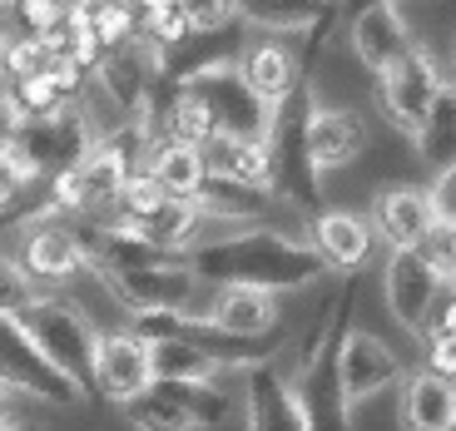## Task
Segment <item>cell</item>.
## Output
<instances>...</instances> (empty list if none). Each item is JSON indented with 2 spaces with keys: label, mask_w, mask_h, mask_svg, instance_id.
I'll use <instances>...</instances> for the list:
<instances>
[{
  "label": "cell",
  "mask_w": 456,
  "mask_h": 431,
  "mask_svg": "<svg viewBox=\"0 0 456 431\" xmlns=\"http://www.w3.org/2000/svg\"><path fill=\"white\" fill-rule=\"evenodd\" d=\"M183 268L194 272L199 283L224 288H248V293H303V288L322 283V258L308 248V239H293L283 228L253 224L233 228L218 239L199 243L194 253H183Z\"/></svg>",
  "instance_id": "cell-1"
},
{
  "label": "cell",
  "mask_w": 456,
  "mask_h": 431,
  "mask_svg": "<svg viewBox=\"0 0 456 431\" xmlns=\"http://www.w3.org/2000/svg\"><path fill=\"white\" fill-rule=\"evenodd\" d=\"M357 283L347 278L342 293L318 313L308 342L297 347V372L288 377L293 402L308 421V431H353V402L342 392V342L353 332Z\"/></svg>",
  "instance_id": "cell-2"
},
{
  "label": "cell",
  "mask_w": 456,
  "mask_h": 431,
  "mask_svg": "<svg viewBox=\"0 0 456 431\" xmlns=\"http://www.w3.org/2000/svg\"><path fill=\"white\" fill-rule=\"evenodd\" d=\"M183 94H194L199 104L208 110V119H214V134L224 139H248V144H268L273 139V125L278 114L263 110V100L243 85L239 65H233V55H218L208 60V65L189 69L183 80H174Z\"/></svg>",
  "instance_id": "cell-3"
},
{
  "label": "cell",
  "mask_w": 456,
  "mask_h": 431,
  "mask_svg": "<svg viewBox=\"0 0 456 431\" xmlns=\"http://www.w3.org/2000/svg\"><path fill=\"white\" fill-rule=\"evenodd\" d=\"M20 332L40 347V357L55 372H65L85 397H94V342H100V332L80 307L65 303L60 293H45L20 318Z\"/></svg>",
  "instance_id": "cell-4"
},
{
  "label": "cell",
  "mask_w": 456,
  "mask_h": 431,
  "mask_svg": "<svg viewBox=\"0 0 456 431\" xmlns=\"http://www.w3.org/2000/svg\"><path fill=\"white\" fill-rule=\"evenodd\" d=\"M125 421L134 431H208L224 427L233 397L224 386H204V382H154L149 392H139L134 402H125Z\"/></svg>",
  "instance_id": "cell-5"
},
{
  "label": "cell",
  "mask_w": 456,
  "mask_h": 431,
  "mask_svg": "<svg viewBox=\"0 0 456 431\" xmlns=\"http://www.w3.org/2000/svg\"><path fill=\"white\" fill-rule=\"evenodd\" d=\"M94 144H100V125L90 119V110L80 104H69V110L50 114V119H30V125H20V134H15V154L25 159V169L35 174V179H60V174L80 169L85 159L94 154Z\"/></svg>",
  "instance_id": "cell-6"
},
{
  "label": "cell",
  "mask_w": 456,
  "mask_h": 431,
  "mask_svg": "<svg viewBox=\"0 0 456 431\" xmlns=\"http://www.w3.org/2000/svg\"><path fill=\"white\" fill-rule=\"evenodd\" d=\"M0 386L11 397L50 402V407H80V402H90L65 372H55L40 357V347L20 332V322H5V318H0Z\"/></svg>",
  "instance_id": "cell-7"
},
{
  "label": "cell",
  "mask_w": 456,
  "mask_h": 431,
  "mask_svg": "<svg viewBox=\"0 0 456 431\" xmlns=\"http://www.w3.org/2000/svg\"><path fill=\"white\" fill-rule=\"evenodd\" d=\"M15 263L30 272V283L50 288H65L69 278L80 272H94L90 253H85L80 233L69 218H35V224L20 228V248H15Z\"/></svg>",
  "instance_id": "cell-8"
},
{
  "label": "cell",
  "mask_w": 456,
  "mask_h": 431,
  "mask_svg": "<svg viewBox=\"0 0 456 431\" xmlns=\"http://www.w3.org/2000/svg\"><path fill=\"white\" fill-rule=\"evenodd\" d=\"M110 297L134 318H169V313H194L199 303V278L179 263H159V268H134V272H110L104 278Z\"/></svg>",
  "instance_id": "cell-9"
},
{
  "label": "cell",
  "mask_w": 456,
  "mask_h": 431,
  "mask_svg": "<svg viewBox=\"0 0 456 431\" xmlns=\"http://www.w3.org/2000/svg\"><path fill=\"white\" fill-rule=\"evenodd\" d=\"M442 85H446V69L432 60V50L417 45L397 69L377 75V110L387 114V125H397L402 134H417L422 119L432 114Z\"/></svg>",
  "instance_id": "cell-10"
},
{
  "label": "cell",
  "mask_w": 456,
  "mask_h": 431,
  "mask_svg": "<svg viewBox=\"0 0 456 431\" xmlns=\"http://www.w3.org/2000/svg\"><path fill=\"white\" fill-rule=\"evenodd\" d=\"M446 278L432 268L427 253H411V248H392L387 253V268H382V293H387V307L392 318L402 322L407 332L422 337L427 322H432L436 303L446 297Z\"/></svg>",
  "instance_id": "cell-11"
},
{
  "label": "cell",
  "mask_w": 456,
  "mask_h": 431,
  "mask_svg": "<svg viewBox=\"0 0 456 431\" xmlns=\"http://www.w3.org/2000/svg\"><path fill=\"white\" fill-rule=\"evenodd\" d=\"M367 139H372V129H367L362 110H353V104H322L318 94L308 100V159L318 174H338L347 164H357Z\"/></svg>",
  "instance_id": "cell-12"
},
{
  "label": "cell",
  "mask_w": 456,
  "mask_h": 431,
  "mask_svg": "<svg viewBox=\"0 0 456 431\" xmlns=\"http://www.w3.org/2000/svg\"><path fill=\"white\" fill-rule=\"evenodd\" d=\"M154 386V362H149V342L134 328L100 332L94 342V392L110 402H134L139 392Z\"/></svg>",
  "instance_id": "cell-13"
},
{
  "label": "cell",
  "mask_w": 456,
  "mask_h": 431,
  "mask_svg": "<svg viewBox=\"0 0 456 431\" xmlns=\"http://www.w3.org/2000/svg\"><path fill=\"white\" fill-rule=\"evenodd\" d=\"M372 228L392 248H411L422 253L432 243V233L442 228L432 208V189H417V183H387V189H377L372 199Z\"/></svg>",
  "instance_id": "cell-14"
},
{
  "label": "cell",
  "mask_w": 456,
  "mask_h": 431,
  "mask_svg": "<svg viewBox=\"0 0 456 431\" xmlns=\"http://www.w3.org/2000/svg\"><path fill=\"white\" fill-rule=\"evenodd\" d=\"M402 382H407L402 357L387 347V342L377 337V332H367V328L347 332V342H342V392H347L353 407L382 397V392H392V386H402Z\"/></svg>",
  "instance_id": "cell-15"
},
{
  "label": "cell",
  "mask_w": 456,
  "mask_h": 431,
  "mask_svg": "<svg viewBox=\"0 0 456 431\" xmlns=\"http://www.w3.org/2000/svg\"><path fill=\"white\" fill-rule=\"evenodd\" d=\"M372 243H377V228L357 208H322L308 224V248L322 258L328 272H357L372 258Z\"/></svg>",
  "instance_id": "cell-16"
},
{
  "label": "cell",
  "mask_w": 456,
  "mask_h": 431,
  "mask_svg": "<svg viewBox=\"0 0 456 431\" xmlns=\"http://www.w3.org/2000/svg\"><path fill=\"white\" fill-rule=\"evenodd\" d=\"M353 50L372 75H387L417 50V35L397 5H362L353 15Z\"/></svg>",
  "instance_id": "cell-17"
},
{
  "label": "cell",
  "mask_w": 456,
  "mask_h": 431,
  "mask_svg": "<svg viewBox=\"0 0 456 431\" xmlns=\"http://www.w3.org/2000/svg\"><path fill=\"white\" fill-rule=\"evenodd\" d=\"M243 417H248V431H308L278 357L243 372Z\"/></svg>",
  "instance_id": "cell-18"
},
{
  "label": "cell",
  "mask_w": 456,
  "mask_h": 431,
  "mask_svg": "<svg viewBox=\"0 0 456 431\" xmlns=\"http://www.w3.org/2000/svg\"><path fill=\"white\" fill-rule=\"evenodd\" d=\"M397 421L402 431H446L456 421V386L432 372H407L397 386Z\"/></svg>",
  "instance_id": "cell-19"
},
{
  "label": "cell",
  "mask_w": 456,
  "mask_h": 431,
  "mask_svg": "<svg viewBox=\"0 0 456 431\" xmlns=\"http://www.w3.org/2000/svg\"><path fill=\"white\" fill-rule=\"evenodd\" d=\"M199 154H204V164H208L214 179H233V183H243V189L273 193V154H268V144H248V139L214 134ZM273 199H278V193H273Z\"/></svg>",
  "instance_id": "cell-20"
},
{
  "label": "cell",
  "mask_w": 456,
  "mask_h": 431,
  "mask_svg": "<svg viewBox=\"0 0 456 431\" xmlns=\"http://www.w3.org/2000/svg\"><path fill=\"white\" fill-rule=\"evenodd\" d=\"M204 318L214 328H224L228 337H273L278 332V297L248 293V288H224Z\"/></svg>",
  "instance_id": "cell-21"
},
{
  "label": "cell",
  "mask_w": 456,
  "mask_h": 431,
  "mask_svg": "<svg viewBox=\"0 0 456 431\" xmlns=\"http://www.w3.org/2000/svg\"><path fill=\"white\" fill-rule=\"evenodd\" d=\"M144 174L159 183L169 199H183V204H194L199 189L208 183L204 154H199V149H189V144H169V139H154V144H149Z\"/></svg>",
  "instance_id": "cell-22"
},
{
  "label": "cell",
  "mask_w": 456,
  "mask_h": 431,
  "mask_svg": "<svg viewBox=\"0 0 456 431\" xmlns=\"http://www.w3.org/2000/svg\"><path fill=\"white\" fill-rule=\"evenodd\" d=\"M149 362H154V382H204L214 386L224 372H233L228 362H218L214 352L194 347V342H149Z\"/></svg>",
  "instance_id": "cell-23"
},
{
  "label": "cell",
  "mask_w": 456,
  "mask_h": 431,
  "mask_svg": "<svg viewBox=\"0 0 456 431\" xmlns=\"http://www.w3.org/2000/svg\"><path fill=\"white\" fill-rule=\"evenodd\" d=\"M411 144H417V159L432 169V179H436V174H446V169L456 164V85H452V80L442 85V94H436L432 114H427L422 129L411 134Z\"/></svg>",
  "instance_id": "cell-24"
},
{
  "label": "cell",
  "mask_w": 456,
  "mask_h": 431,
  "mask_svg": "<svg viewBox=\"0 0 456 431\" xmlns=\"http://www.w3.org/2000/svg\"><path fill=\"white\" fill-rule=\"evenodd\" d=\"M139 40H144V45L159 55V65H164L174 50H183L189 40H194V30H189V11L174 5V0H154V5H144V11H139Z\"/></svg>",
  "instance_id": "cell-25"
},
{
  "label": "cell",
  "mask_w": 456,
  "mask_h": 431,
  "mask_svg": "<svg viewBox=\"0 0 456 431\" xmlns=\"http://www.w3.org/2000/svg\"><path fill=\"white\" fill-rule=\"evenodd\" d=\"M5 94H11V104L20 110L25 125H30V119H50V114L69 110V104H80V100H69L65 85H60L50 69L45 75H30V80H20V85H5Z\"/></svg>",
  "instance_id": "cell-26"
},
{
  "label": "cell",
  "mask_w": 456,
  "mask_h": 431,
  "mask_svg": "<svg viewBox=\"0 0 456 431\" xmlns=\"http://www.w3.org/2000/svg\"><path fill=\"white\" fill-rule=\"evenodd\" d=\"M40 297H45V288L30 283V272H25L15 258H5V253H0V318L20 322L25 313L40 303Z\"/></svg>",
  "instance_id": "cell-27"
},
{
  "label": "cell",
  "mask_w": 456,
  "mask_h": 431,
  "mask_svg": "<svg viewBox=\"0 0 456 431\" xmlns=\"http://www.w3.org/2000/svg\"><path fill=\"white\" fill-rule=\"evenodd\" d=\"M183 11H189V30H194V40H214L218 30L243 25V5H233V0H199V5H183Z\"/></svg>",
  "instance_id": "cell-28"
},
{
  "label": "cell",
  "mask_w": 456,
  "mask_h": 431,
  "mask_svg": "<svg viewBox=\"0 0 456 431\" xmlns=\"http://www.w3.org/2000/svg\"><path fill=\"white\" fill-rule=\"evenodd\" d=\"M40 183H45V179H35L15 149H0V218H11L15 199H20L25 189H40Z\"/></svg>",
  "instance_id": "cell-29"
},
{
  "label": "cell",
  "mask_w": 456,
  "mask_h": 431,
  "mask_svg": "<svg viewBox=\"0 0 456 431\" xmlns=\"http://www.w3.org/2000/svg\"><path fill=\"white\" fill-rule=\"evenodd\" d=\"M422 372H432V377L456 386V337H446V332L422 337Z\"/></svg>",
  "instance_id": "cell-30"
},
{
  "label": "cell",
  "mask_w": 456,
  "mask_h": 431,
  "mask_svg": "<svg viewBox=\"0 0 456 431\" xmlns=\"http://www.w3.org/2000/svg\"><path fill=\"white\" fill-rule=\"evenodd\" d=\"M432 208L442 218V228H456V164L432 179Z\"/></svg>",
  "instance_id": "cell-31"
},
{
  "label": "cell",
  "mask_w": 456,
  "mask_h": 431,
  "mask_svg": "<svg viewBox=\"0 0 456 431\" xmlns=\"http://www.w3.org/2000/svg\"><path fill=\"white\" fill-rule=\"evenodd\" d=\"M436 332H446V337H456V288H446V297L436 303L432 322H427L422 337H436Z\"/></svg>",
  "instance_id": "cell-32"
},
{
  "label": "cell",
  "mask_w": 456,
  "mask_h": 431,
  "mask_svg": "<svg viewBox=\"0 0 456 431\" xmlns=\"http://www.w3.org/2000/svg\"><path fill=\"white\" fill-rule=\"evenodd\" d=\"M20 110L11 104V94L0 90V149H15V134H20Z\"/></svg>",
  "instance_id": "cell-33"
},
{
  "label": "cell",
  "mask_w": 456,
  "mask_h": 431,
  "mask_svg": "<svg viewBox=\"0 0 456 431\" xmlns=\"http://www.w3.org/2000/svg\"><path fill=\"white\" fill-rule=\"evenodd\" d=\"M5 421H11V392L0 386V427H5Z\"/></svg>",
  "instance_id": "cell-34"
},
{
  "label": "cell",
  "mask_w": 456,
  "mask_h": 431,
  "mask_svg": "<svg viewBox=\"0 0 456 431\" xmlns=\"http://www.w3.org/2000/svg\"><path fill=\"white\" fill-rule=\"evenodd\" d=\"M0 431H35V427H25V421H5Z\"/></svg>",
  "instance_id": "cell-35"
},
{
  "label": "cell",
  "mask_w": 456,
  "mask_h": 431,
  "mask_svg": "<svg viewBox=\"0 0 456 431\" xmlns=\"http://www.w3.org/2000/svg\"><path fill=\"white\" fill-rule=\"evenodd\" d=\"M446 80L456 85V45H452V69H446Z\"/></svg>",
  "instance_id": "cell-36"
},
{
  "label": "cell",
  "mask_w": 456,
  "mask_h": 431,
  "mask_svg": "<svg viewBox=\"0 0 456 431\" xmlns=\"http://www.w3.org/2000/svg\"><path fill=\"white\" fill-rule=\"evenodd\" d=\"M446 431H456V421H452V427H446Z\"/></svg>",
  "instance_id": "cell-37"
}]
</instances>
